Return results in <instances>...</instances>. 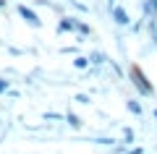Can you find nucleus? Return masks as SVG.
<instances>
[{"instance_id": "2", "label": "nucleus", "mask_w": 157, "mask_h": 154, "mask_svg": "<svg viewBox=\"0 0 157 154\" xmlns=\"http://www.w3.org/2000/svg\"><path fill=\"white\" fill-rule=\"evenodd\" d=\"M16 13H18V18H21L26 26H32V29H42V26H45V21L39 18V13L34 11L32 6H26V3H18V6H16Z\"/></svg>"}, {"instance_id": "14", "label": "nucleus", "mask_w": 157, "mask_h": 154, "mask_svg": "<svg viewBox=\"0 0 157 154\" xmlns=\"http://www.w3.org/2000/svg\"><path fill=\"white\" fill-rule=\"evenodd\" d=\"M107 68H110V71H113V76H115V81H123V68L118 66V63L113 60V58H110V60H107Z\"/></svg>"}, {"instance_id": "11", "label": "nucleus", "mask_w": 157, "mask_h": 154, "mask_svg": "<svg viewBox=\"0 0 157 154\" xmlns=\"http://www.w3.org/2000/svg\"><path fill=\"white\" fill-rule=\"evenodd\" d=\"M42 120H50V123H66V112L47 110V112H42Z\"/></svg>"}, {"instance_id": "7", "label": "nucleus", "mask_w": 157, "mask_h": 154, "mask_svg": "<svg viewBox=\"0 0 157 154\" xmlns=\"http://www.w3.org/2000/svg\"><path fill=\"white\" fill-rule=\"evenodd\" d=\"M71 66H73V71H89L92 68V63H89V55H73V60H71Z\"/></svg>"}, {"instance_id": "16", "label": "nucleus", "mask_w": 157, "mask_h": 154, "mask_svg": "<svg viewBox=\"0 0 157 154\" xmlns=\"http://www.w3.org/2000/svg\"><path fill=\"white\" fill-rule=\"evenodd\" d=\"M58 52H60V55H78V47L76 44H66V47H60Z\"/></svg>"}, {"instance_id": "9", "label": "nucleus", "mask_w": 157, "mask_h": 154, "mask_svg": "<svg viewBox=\"0 0 157 154\" xmlns=\"http://www.w3.org/2000/svg\"><path fill=\"white\" fill-rule=\"evenodd\" d=\"M121 144H126L128 149H131V144H136V131L131 126H123V131H121Z\"/></svg>"}, {"instance_id": "5", "label": "nucleus", "mask_w": 157, "mask_h": 154, "mask_svg": "<svg viewBox=\"0 0 157 154\" xmlns=\"http://www.w3.org/2000/svg\"><path fill=\"white\" fill-rule=\"evenodd\" d=\"M86 55H89V63H92L94 68H102V66H107V60H110V55H107L105 50H100V47H97V50H89Z\"/></svg>"}, {"instance_id": "6", "label": "nucleus", "mask_w": 157, "mask_h": 154, "mask_svg": "<svg viewBox=\"0 0 157 154\" xmlns=\"http://www.w3.org/2000/svg\"><path fill=\"white\" fill-rule=\"evenodd\" d=\"M66 126L71 128V131H81V128H84V120H81L73 110H66Z\"/></svg>"}, {"instance_id": "22", "label": "nucleus", "mask_w": 157, "mask_h": 154, "mask_svg": "<svg viewBox=\"0 0 157 154\" xmlns=\"http://www.w3.org/2000/svg\"><path fill=\"white\" fill-rule=\"evenodd\" d=\"M152 118H155V120H157V107H155V110H152Z\"/></svg>"}, {"instance_id": "13", "label": "nucleus", "mask_w": 157, "mask_h": 154, "mask_svg": "<svg viewBox=\"0 0 157 154\" xmlns=\"http://www.w3.org/2000/svg\"><path fill=\"white\" fill-rule=\"evenodd\" d=\"M73 102H76V105H81V107H92V94L76 92V94H73Z\"/></svg>"}, {"instance_id": "21", "label": "nucleus", "mask_w": 157, "mask_h": 154, "mask_svg": "<svg viewBox=\"0 0 157 154\" xmlns=\"http://www.w3.org/2000/svg\"><path fill=\"white\" fill-rule=\"evenodd\" d=\"M8 8V0H0V11H6Z\"/></svg>"}, {"instance_id": "15", "label": "nucleus", "mask_w": 157, "mask_h": 154, "mask_svg": "<svg viewBox=\"0 0 157 154\" xmlns=\"http://www.w3.org/2000/svg\"><path fill=\"white\" fill-rule=\"evenodd\" d=\"M63 3H68V6H73L78 13H89V3H81V0H63Z\"/></svg>"}, {"instance_id": "8", "label": "nucleus", "mask_w": 157, "mask_h": 154, "mask_svg": "<svg viewBox=\"0 0 157 154\" xmlns=\"http://www.w3.org/2000/svg\"><path fill=\"white\" fill-rule=\"evenodd\" d=\"M126 112H131V115L141 118V115H144V107H141V102H139L136 97H128V99H126Z\"/></svg>"}, {"instance_id": "19", "label": "nucleus", "mask_w": 157, "mask_h": 154, "mask_svg": "<svg viewBox=\"0 0 157 154\" xmlns=\"http://www.w3.org/2000/svg\"><path fill=\"white\" fill-rule=\"evenodd\" d=\"M8 52H11V55H24V52H26V50H18V47H6Z\"/></svg>"}, {"instance_id": "10", "label": "nucleus", "mask_w": 157, "mask_h": 154, "mask_svg": "<svg viewBox=\"0 0 157 154\" xmlns=\"http://www.w3.org/2000/svg\"><path fill=\"white\" fill-rule=\"evenodd\" d=\"M76 34L78 37H94V29H92V24H86V21L78 18L76 21Z\"/></svg>"}, {"instance_id": "20", "label": "nucleus", "mask_w": 157, "mask_h": 154, "mask_svg": "<svg viewBox=\"0 0 157 154\" xmlns=\"http://www.w3.org/2000/svg\"><path fill=\"white\" fill-rule=\"evenodd\" d=\"M115 3H118V0H105V11H110V8L115 6Z\"/></svg>"}, {"instance_id": "3", "label": "nucleus", "mask_w": 157, "mask_h": 154, "mask_svg": "<svg viewBox=\"0 0 157 154\" xmlns=\"http://www.w3.org/2000/svg\"><path fill=\"white\" fill-rule=\"evenodd\" d=\"M107 16L113 18V24H115L118 29H128L131 24H134V18H131V13L126 11V6H121V3H115V6L107 11Z\"/></svg>"}, {"instance_id": "23", "label": "nucleus", "mask_w": 157, "mask_h": 154, "mask_svg": "<svg viewBox=\"0 0 157 154\" xmlns=\"http://www.w3.org/2000/svg\"><path fill=\"white\" fill-rule=\"evenodd\" d=\"M89 3H92V0H89Z\"/></svg>"}, {"instance_id": "4", "label": "nucleus", "mask_w": 157, "mask_h": 154, "mask_svg": "<svg viewBox=\"0 0 157 154\" xmlns=\"http://www.w3.org/2000/svg\"><path fill=\"white\" fill-rule=\"evenodd\" d=\"M76 21H78V16L63 13V16L58 18V26H55V32H58V34H76Z\"/></svg>"}, {"instance_id": "12", "label": "nucleus", "mask_w": 157, "mask_h": 154, "mask_svg": "<svg viewBox=\"0 0 157 154\" xmlns=\"http://www.w3.org/2000/svg\"><path fill=\"white\" fill-rule=\"evenodd\" d=\"M92 141L100 144V146H105V149H113V146L118 144V138H115V136H94Z\"/></svg>"}, {"instance_id": "17", "label": "nucleus", "mask_w": 157, "mask_h": 154, "mask_svg": "<svg viewBox=\"0 0 157 154\" xmlns=\"http://www.w3.org/2000/svg\"><path fill=\"white\" fill-rule=\"evenodd\" d=\"M11 84H13V81H8V76H0V94H8Z\"/></svg>"}, {"instance_id": "1", "label": "nucleus", "mask_w": 157, "mask_h": 154, "mask_svg": "<svg viewBox=\"0 0 157 154\" xmlns=\"http://www.w3.org/2000/svg\"><path fill=\"white\" fill-rule=\"evenodd\" d=\"M128 81H131V86L139 92V97H155V86H152L149 76L144 73V68H141L139 63H131L128 66Z\"/></svg>"}, {"instance_id": "18", "label": "nucleus", "mask_w": 157, "mask_h": 154, "mask_svg": "<svg viewBox=\"0 0 157 154\" xmlns=\"http://www.w3.org/2000/svg\"><path fill=\"white\" fill-rule=\"evenodd\" d=\"M115 44H118V50H121V52L126 55V42H123V34H121V32L115 34Z\"/></svg>"}]
</instances>
